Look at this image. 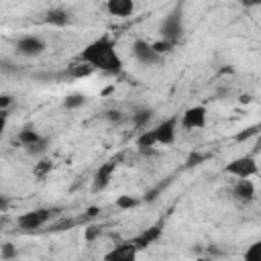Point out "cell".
Masks as SVG:
<instances>
[{
	"mask_svg": "<svg viewBox=\"0 0 261 261\" xmlns=\"http://www.w3.org/2000/svg\"><path fill=\"white\" fill-rule=\"evenodd\" d=\"M80 61L90 63L94 69L104 71V73H120L122 71V59L114 47V41L108 35H100L98 39L90 41L82 49Z\"/></svg>",
	"mask_w": 261,
	"mask_h": 261,
	"instance_id": "1",
	"label": "cell"
},
{
	"mask_svg": "<svg viewBox=\"0 0 261 261\" xmlns=\"http://www.w3.org/2000/svg\"><path fill=\"white\" fill-rule=\"evenodd\" d=\"M224 173L237 177V179H245V177H253L259 173V165H257V159L253 155H241V157H234L230 159L226 165H224Z\"/></svg>",
	"mask_w": 261,
	"mask_h": 261,
	"instance_id": "2",
	"label": "cell"
},
{
	"mask_svg": "<svg viewBox=\"0 0 261 261\" xmlns=\"http://www.w3.org/2000/svg\"><path fill=\"white\" fill-rule=\"evenodd\" d=\"M51 216H53L51 208H35V210H29V212L20 214L16 218V224H18L20 230L31 232V230H39L43 224H47Z\"/></svg>",
	"mask_w": 261,
	"mask_h": 261,
	"instance_id": "3",
	"label": "cell"
},
{
	"mask_svg": "<svg viewBox=\"0 0 261 261\" xmlns=\"http://www.w3.org/2000/svg\"><path fill=\"white\" fill-rule=\"evenodd\" d=\"M161 37L171 41V43H177L181 39V33H184V18H181V8L175 6L161 22Z\"/></svg>",
	"mask_w": 261,
	"mask_h": 261,
	"instance_id": "4",
	"label": "cell"
},
{
	"mask_svg": "<svg viewBox=\"0 0 261 261\" xmlns=\"http://www.w3.org/2000/svg\"><path fill=\"white\" fill-rule=\"evenodd\" d=\"M206 120H208V110L202 104L190 106L179 114V126L184 130H200L206 126Z\"/></svg>",
	"mask_w": 261,
	"mask_h": 261,
	"instance_id": "5",
	"label": "cell"
},
{
	"mask_svg": "<svg viewBox=\"0 0 261 261\" xmlns=\"http://www.w3.org/2000/svg\"><path fill=\"white\" fill-rule=\"evenodd\" d=\"M130 53L141 65H157L163 61V57L153 49V43H149L145 39H135L130 45Z\"/></svg>",
	"mask_w": 261,
	"mask_h": 261,
	"instance_id": "6",
	"label": "cell"
},
{
	"mask_svg": "<svg viewBox=\"0 0 261 261\" xmlns=\"http://www.w3.org/2000/svg\"><path fill=\"white\" fill-rule=\"evenodd\" d=\"M177 128H179V114H173V116H167L163 118L161 122H157L153 126L155 135H157V143L167 147V145H173L175 143V137H177Z\"/></svg>",
	"mask_w": 261,
	"mask_h": 261,
	"instance_id": "7",
	"label": "cell"
},
{
	"mask_svg": "<svg viewBox=\"0 0 261 261\" xmlns=\"http://www.w3.org/2000/svg\"><path fill=\"white\" fill-rule=\"evenodd\" d=\"M45 47H47L45 41L41 37H37V35H22L14 43L16 53L22 55V57H37V55H41L45 51Z\"/></svg>",
	"mask_w": 261,
	"mask_h": 261,
	"instance_id": "8",
	"label": "cell"
},
{
	"mask_svg": "<svg viewBox=\"0 0 261 261\" xmlns=\"http://www.w3.org/2000/svg\"><path fill=\"white\" fill-rule=\"evenodd\" d=\"M161 234H163V224L157 222V224H153V226L141 230V232H139L137 237H133L130 241H133V243L137 245V249L141 251V249H147V247H151L153 243H157V241L161 239Z\"/></svg>",
	"mask_w": 261,
	"mask_h": 261,
	"instance_id": "9",
	"label": "cell"
},
{
	"mask_svg": "<svg viewBox=\"0 0 261 261\" xmlns=\"http://www.w3.org/2000/svg\"><path fill=\"white\" fill-rule=\"evenodd\" d=\"M137 253H139L137 245L133 241H124V243L116 245L114 249H110L104 255V259H108V261H133L137 257Z\"/></svg>",
	"mask_w": 261,
	"mask_h": 261,
	"instance_id": "10",
	"label": "cell"
},
{
	"mask_svg": "<svg viewBox=\"0 0 261 261\" xmlns=\"http://www.w3.org/2000/svg\"><path fill=\"white\" fill-rule=\"evenodd\" d=\"M116 165H118V157L110 159V161H106V163H102L98 167V171L94 173V190H104L110 184V177H112Z\"/></svg>",
	"mask_w": 261,
	"mask_h": 261,
	"instance_id": "11",
	"label": "cell"
},
{
	"mask_svg": "<svg viewBox=\"0 0 261 261\" xmlns=\"http://www.w3.org/2000/svg\"><path fill=\"white\" fill-rule=\"evenodd\" d=\"M106 10L112 16L126 18L135 12V0H106Z\"/></svg>",
	"mask_w": 261,
	"mask_h": 261,
	"instance_id": "12",
	"label": "cell"
},
{
	"mask_svg": "<svg viewBox=\"0 0 261 261\" xmlns=\"http://www.w3.org/2000/svg\"><path fill=\"white\" fill-rule=\"evenodd\" d=\"M232 196L241 202H251L255 198V184L251 181V177L237 179V184L232 186Z\"/></svg>",
	"mask_w": 261,
	"mask_h": 261,
	"instance_id": "13",
	"label": "cell"
},
{
	"mask_svg": "<svg viewBox=\"0 0 261 261\" xmlns=\"http://www.w3.org/2000/svg\"><path fill=\"white\" fill-rule=\"evenodd\" d=\"M69 12L63 8H49L45 12V22L51 27H67L69 24Z\"/></svg>",
	"mask_w": 261,
	"mask_h": 261,
	"instance_id": "14",
	"label": "cell"
},
{
	"mask_svg": "<svg viewBox=\"0 0 261 261\" xmlns=\"http://www.w3.org/2000/svg\"><path fill=\"white\" fill-rule=\"evenodd\" d=\"M43 135L33 126V124H24L20 130H18V135H16V141H18V145L22 147V149H27L29 145H33V143H37L39 139H41Z\"/></svg>",
	"mask_w": 261,
	"mask_h": 261,
	"instance_id": "15",
	"label": "cell"
},
{
	"mask_svg": "<svg viewBox=\"0 0 261 261\" xmlns=\"http://www.w3.org/2000/svg\"><path fill=\"white\" fill-rule=\"evenodd\" d=\"M135 145H137V149H139V151H149V149L157 147L159 143H157V135H155L153 126H151V128H143V130L139 133V137H137Z\"/></svg>",
	"mask_w": 261,
	"mask_h": 261,
	"instance_id": "16",
	"label": "cell"
},
{
	"mask_svg": "<svg viewBox=\"0 0 261 261\" xmlns=\"http://www.w3.org/2000/svg\"><path fill=\"white\" fill-rule=\"evenodd\" d=\"M151 116H153V110H151V108H137V110L130 114L133 124H135L137 128H147V122L151 120Z\"/></svg>",
	"mask_w": 261,
	"mask_h": 261,
	"instance_id": "17",
	"label": "cell"
},
{
	"mask_svg": "<svg viewBox=\"0 0 261 261\" xmlns=\"http://www.w3.org/2000/svg\"><path fill=\"white\" fill-rule=\"evenodd\" d=\"M94 71H96V69H94L90 63H86V61H80V63L69 65V75L75 77V80H80V77H88V75H92Z\"/></svg>",
	"mask_w": 261,
	"mask_h": 261,
	"instance_id": "18",
	"label": "cell"
},
{
	"mask_svg": "<svg viewBox=\"0 0 261 261\" xmlns=\"http://www.w3.org/2000/svg\"><path fill=\"white\" fill-rule=\"evenodd\" d=\"M51 169H53V161L47 159V157H41L39 163H35V167H33V175H35L37 179H45Z\"/></svg>",
	"mask_w": 261,
	"mask_h": 261,
	"instance_id": "19",
	"label": "cell"
},
{
	"mask_svg": "<svg viewBox=\"0 0 261 261\" xmlns=\"http://www.w3.org/2000/svg\"><path fill=\"white\" fill-rule=\"evenodd\" d=\"M243 259H245V261H261V239L253 241V243L245 249Z\"/></svg>",
	"mask_w": 261,
	"mask_h": 261,
	"instance_id": "20",
	"label": "cell"
},
{
	"mask_svg": "<svg viewBox=\"0 0 261 261\" xmlns=\"http://www.w3.org/2000/svg\"><path fill=\"white\" fill-rule=\"evenodd\" d=\"M86 104V96L84 94H69L63 98V108L67 110H75V108H82Z\"/></svg>",
	"mask_w": 261,
	"mask_h": 261,
	"instance_id": "21",
	"label": "cell"
},
{
	"mask_svg": "<svg viewBox=\"0 0 261 261\" xmlns=\"http://www.w3.org/2000/svg\"><path fill=\"white\" fill-rule=\"evenodd\" d=\"M139 204V200L135 198V196H130V194H120L116 200H114V206L118 208V210H130V208H135Z\"/></svg>",
	"mask_w": 261,
	"mask_h": 261,
	"instance_id": "22",
	"label": "cell"
},
{
	"mask_svg": "<svg viewBox=\"0 0 261 261\" xmlns=\"http://www.w3.org/2000/svg\"><path fill=\"white\" fill-rule=\"evenodd\" d=\"M47 147H49V139H47V137H41L37 143L29 145L24 151H27L29 155H43V153L47 151Z\"/></svg>",
	"mask_w": 261,
	"mask_h": 261,
	"instance_id": "23",
	"label": "cell"
},
{
	"mask_svg": "<svg viewBox=\"0 0 261 261\" xmlns=\"http://www.w3.org/2000/svg\"><path fill=\"white\" fill-rule=\"evenodd\" d=\"M173 47H175V43H171V41H167V39H159V41H153V49L161 55V57H165L167 53H171L173 51Z\"/></svg>",
	"mask_w": 261,
	"mask_h": 261,
	"instance_id": "24",
	"label": "cell"
},
{
	"mask_svg": "<svg viewBox=\"0 0 261 261\" xmlns=\"http://www.w3.org/2000/svg\"><path fill=\"white\" fill-rule=\"evenodd\" d=\"M14 257H16V247L10 245V243H4V245L0 247V259H2V261H10V259H14Z\"/></svg>",
	"mask_w": 261,
	"mask_h": 261,
	"instance_id": "25",
	"label": "cell"
},
{
	"mask_svg": "<svg viewBox=\"0 0 261 261\" xmlns=\"http://www.w3.org/2000/svg\"><path fill=\"white\" fill-rule=\"evenodd\" d=\"M100 234H102V226H98V224H90V226L84 230V239H86L88 243L96 241Z\"/></svg>",
	"mask_w": 261,
	"mask_h": 261,
	"instance_id": "26",
	"label": "cell"
},
{
	"mask_svg": "<svg viewBox=\"0 0 261 261\" xmlns=\"http://www.w3.org/2000/svg\"><path fill=\"white\" fill-rule=\"evenodd\" d=\"M12 104V96L10 94H2L0 96V110H8Z\"/></svg>",
	"mask_w": 261,
	"mask_h": 261,
	"instance_id": "27",
	"label": "cell"
},
{
	"mask_svg": "<svg viewBox=\"0 0 261 261\" xmlns=\"http://www.w3.org/2000/svg\"><path fill=\"white\" fill-rule=\"evenodd\" d=\"M202 159H204L202 155H198V153H192V155H190V159H188V165H196V163H200Z\"/></svg>",
	"mask_w": 261,
	"mask_h": 261,
	"instance_id": "28",
	"label": "cell"
},
{
	"mask_svg": "<svg viewBox=\"0 0 261 261\" xmlns=\"http://www.w3.org/2000/svg\"><path fill=\"white\" fill-rule=\"evenodd\" d=\"M100 214V208H96V206H92V208H88V218H94V216H98Z\"/></svg>",
	"mask_w": 261,
	"mask_h": 261,
	"instance_id": "29",
	"label": "cell"
},
{
	"mask_svg": "<svg viewBox=\"0 0 261 261\" xmlns=\"http://www.w3.org/2000/svg\"><path fill=\"white\" fill-rule=\"evenodd\" d=\"M108 118H110V120H120V112H118V110H110V112H108Z\"/></svg>",
	"mask_w": 261,
	"mask_h": 261,
	"instance_id": "30",
	"label": "cell"
},
{
	"mask_svg": "<svg viewBox=\"0 0 261 261\" xmlns=\"http://www.w3.org/2000/svg\"><path fill=\"white\" fill-rule=\"evenodd\" d=\"M241 2L247 6H261V0H241Z\"/></svg>",
	"mask_w": 261,
	"mask_h": 261,
	"instance_id": "31",
	"label": "cell"
}]
</instances>
